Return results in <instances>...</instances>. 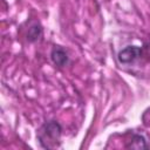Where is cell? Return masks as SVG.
I'll use <instances>...</instances> for the list:
<instances>
[{
    "label": "cell",
    "instance_id": "cell-1",
    "mask_svg": "<svg viewBox=\"0 0 150 150\" xmlns=\"http://www.w3.org/2000/svg\"><path fill=\"white\" fill-rule=\"evenodd\" d=\"M62 127L57 121L46 122L38 130V141L43 149H55L60 145Z\"/></svg>",
    "mask_w": 150,
    "mask_h": 150
},
{
    "label": "cell",
    "instance_id": "cell-2",
    "mask_svg": "<svg viewBox=\"0 0 150 150\" xmlns=\"http://www.w3.org/2000/svg\"><path fill=\"white\" fill-rule=\"evenodd\" d=\"M142 55V48L137 46H128L118 52L117 59L121 63H131Z\"/></svg>",
    "mask_w": 150,
    "mask_h": 150
},
{
    "label": "cell",
    "instance_id": "cell-3",
    "mask_svg": "<svg viewBox=\"0 0 150 150\" xmlns=\"http://www.w3.org/2000/svg\"><path fill=\"white\" fill-rule=\"evenodd\" d=\"M50 59L53 61V63L56 66V67H64L68 64V61H69V56L67 54V52L60 47V46H55L52 52H50Z\"/></svg>",
    "mask_w": 150,
    "mask_h": 150
},
{
    "label": "cell",
    "instance_id": "cell-4",
    "mask_svg": "<svg viewBox=\"0 0 150 150\" xmlns=\"http://www.w3.org/2000/svg\"><path fill=\"white\" fill-rule=\"evenodd\" d=\"M127 149H136V150H142V149H148L149 145L145 141V138L142 135L134 134L129 141V143L125 145Z\"/></svg>",
    "mask_w": 150,
    "mask_h": 150
},
{
    "label": "cell",
    "instance_id": "cell-5",
    "mask_svg": "<svg viewBox=\"0 0 150 150\" xmlns=\"http://www.w3.org/2000/svg\"><path fill=\"white\" fill-rule=\"evenodd\" d=\"M42 35V27L40 23H34L29 27L28 32H27V40L29 42H35L38 41Z\"/></svg>",
    "mask_w": 150,
    "mask_h": 150
}]
</instances>
